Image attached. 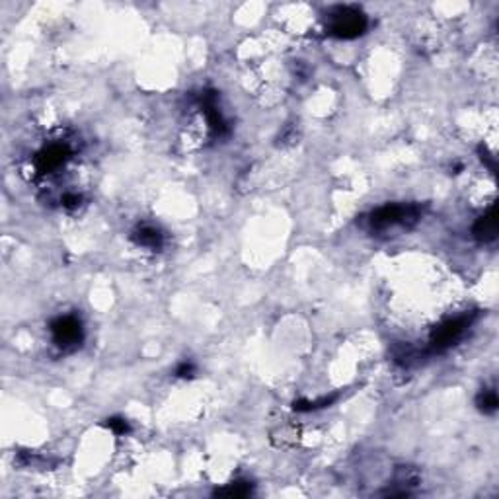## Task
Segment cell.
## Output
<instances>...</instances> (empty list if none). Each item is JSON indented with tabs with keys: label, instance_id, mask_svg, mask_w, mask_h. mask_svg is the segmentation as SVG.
<instances>
[{
	"label": "cell",
	"instance_id": "8",
	"mask_svg": "<svg viewBox=\"0 0 499 499\" xmlns=\"http://www.w3.org/2000/svg\"><path fill=\"white\" fill-rule=\"evenodd\" d=\"M336 400H338V394L324 396L320 400H299V402L292 404V408H295L297 412H316V410H322V408L332 405Z\"/></svg>",
	"mask_w": 499,
	"mask_h": 499
},
{
	"label": "cell",
	"instance_id": "2",
	"mask_svg": "<svg viewBox=\"0 0 499 499\" xmlns=\"http://www.w3.org/2000/svg\"><path fill=\"white\" fill-rule=\"evenodd\" d=\"M419 221V207L415 205H382L368 218L373 230H388L394 226L410 228Z\"/></svg>",
	"mask_w": 499,
	"mask_h": 499
},
{
	"label": "cell",
	"instance_id": "1",
	"mask_svg": "<svg viewBox=\"0 0 499 499\" xmlns=\"http://www.w3.org/2000/svg\"><path fill=\"white\" fill-rule=\"evenodd\" d=\"M367 16L351 6H338L330 12L328 31L334 38L355 39L367 31Z\"/></svg>",
	"mask_w": 499,
	"mask_h": 499
},
{
	"label": "cell",
	"instance_id": "10",
	"mask_svg": "<svg viewBox=\"0 0 499 499\" xmlns=\"http://www.w3.org/2000/svg\"><path fill=\"white\" fill-rule=\"evenodd\" d=\"M252 493V486L248 482H234L228 484L223 490L215 491V496H223V498H246Z\"/></svg>",
	"mask_w": 499,
	"mask_h": 499
},
{
	"label": "cell",
	"instance_id": "13",
	"mask_svg": "<svg viewBox=\"0 0 499 499\" xmlns=\"http://www.w3.org/2000/svg\"><path fill=\"white\" fill-rule=\"evenodd\" d=\"M61 201H63V205H65L66 209H75V207H78V205H80V201H82V198H80L78 193H65Z\"/></svg>",
	"mask_w": 499,
	"mask_h": 499
},
{
	"label": "cell",
	"instance_id": "12",
	"mask_svg": "<svg viewBox=\"0 0 499 499\" xmlns=\"http://www.w3.org/2000/svg\"><path fill=\"white\" fill-rule=\"evenodd\" d=\"M193 375H195V365L188 363V361L178 365V368H176V377L179 378H193Z\"/></svg>",
	"mask_w": 499,
	"mask_h": 499
},
{
	"label": "cell",
	"instance_id": "6",
	"mask_svg": "<svg viewBox=\"0 0 499 499\" xmlns=\"http://www.w3.org/2000/svg\"><path fill=\"white\" fill-rule=\"evenodd\" d=\"M472 232H474V236H476L480 242H491V240H496V236H498V209H496V205H493L486 215H482V217L474 223Z\"/></svg>",
	"mask_w": 499,
	"mask_h": 499
},
{
	"label": "cell",
	"instance_id": "11",
	"mask_svg": "<svg viewBox=\"0 0 499 499\" xmlns=\"http://www.w3.org/2000/svg\"><path fill=\"white\" fill-rule=\"evenodd\" d=\"M105 427H110L113 433L115 435H127L129 431H131V425H129V422L125 419V417H110V419H105Z\"/></svg>",
	"mask_w": 499,
	"mask_h": 499
},
{
	"label": "cell",
	"instance_id": "5",
	"mask_svg": "<svg viewBox=\"0 0 499 499\" xmlns=\"http://www.w3.org/2000/svg\"><path fill=\"white\" fill-rule=\"evenodd\" d=\"M70 156V149L63 144V142H57V144H49L47 149L39 152L38 158H36V166L41 174H49L53 170L61 168Z\"/></svg>",
	"mask_w": 499,
	"mask_h": 499
},
{
	"label": "cell",
	"instance_id": "4",
	"mask_svg": "<svg viewBox=\"0 0 499 499\" xmlns=\"http://www.w3.org/2000/svg\"><path fill=\"white\" fill-rule=\"evenodd\" d=\"M51 336L53 341L59 349L63 351H75L84 338V330H82V322L78 320L76 316H59L51 322Z\"/></svg>",
	"mask_w": 499,
	"mask_h": 499
},
{
	"label": "cell",
	"instance_id": "9",
	"mask_svg": "<svg viewBox=\"0 0 499 499\" xmlns=\"http://www.w3.org/2000/svg\"><path fill=\"white\" fill-rule=\"evenodd\" d=\"M476 404H478V408L484 414H493L498 410V394H496V390L484 388L478 394V398H476Z\"/></svg>",
	"mask_w": 499,
	"mask_h": 499
},
{
	"label": "cell",
	"instance_id": "7",
	"mask_svg": "<svg viewBox=\"0 0 499 499\" xmlns=\"http://www.w3.org/2000/svg\"><path fill=\"white\" fill-rule=\"evenodd\" d=\"M131 238L135 244L141 246V248H149V250H161L164 244V234L151 225L139 226L131 234Z\"/></svg>",
	"mask_w": 499,
	"mask_h": 499
},
{
	"label": "cell",
	"instance_id": "3",
	"mask_svg": "<svg viewBox=\"0 0 499 499\" xmlns=\"http://www.w3.org/2000/svg\"><path fill=\"white\" fill-rule=\"evenodd\" d=\"M474 322V314H464L459 318L443 322L439 328H435L429 339V351L431 353H443L449 348H452L459 339L464 336V332L470 328Z\"/></svg>",
	"mask_w": 499,
	"mask_h": 499
}]
</instances>
